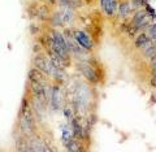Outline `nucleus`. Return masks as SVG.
Here are the masks:
<instances>
[{
    "label": "nucleus",
    "mask_w": 156,
    "mask_h": 152,
    "mask_svg": "<svg viewBox=\"0 0 156 152\" xmlns=\"http://www.w3.org/2000/svg\"><path fill=\"white\" fill-rule=\"evenodd\" d=\"M29 31H30V34L33 37H38V35H41L42 29H41V26H39L37 22H31L30 26H29Z\"/></svg>",
    "instance_id": "18"
},
{
    "label": "nucleus",
    "mask_w": 156,
    "mask_h": 152,
    "mask_svg": "<svg viewBox=\"0 0 156 152\" xmlns=\"http://www.w3.org/2000/svg\"><path fill=\"white\" fill-rule=\"evenodd\" d=\"M146 34H147V37L151 39V41H155L156 39V23L155 22L148 25V27L146 29Z\"/></svg>",
    "instance_id": "17"
},
{
    "label": "nucleus",
    "mask_w": 156,
    "mask_h": 152,
    "mask_svg": "<svg viewBox=\"0 0 156 152\" xmlns=\"http://www.w3.org/2000/svg\"><path fill=\"white\" fill-rule=\"evenodd\" d=\"M150 85L156 89V72H154V73H152V76L150 77Z\"/></svg>",
    "instance_id": "23"
},
{
    "label": "nucleus",
    "mask_w": 156,
    "mask_h": 152,
    "mask_svg": "<svg viewBox=\"0 0 156 152\" xmlns=\"http://www.w3.org/2000/svg\"><path fill=\"white\" fill-rule=\"evenodd\" d=\"M51 9L50 7L47 5V4H42V5H39V12H38V19L39 21H42V22H46L50 19L51 17Z\"/></svg>",
    "instance_id": "13"
},
{
    "label": "nucleus",
    "mask_w": 156,
    "mask_h": 152,
    "mask_svg": "<svg viewBox=\"0 0 156 152\" xmlns=\"http://www.w3.org/2000/svg\"><path fill=\"white\" fill-rule=\"evenodd\" d=\"M147 3H148V0H130V4H131V7H133L134 11L144 8V5Z\"/></svg>",
    "instance_id": "19"
},
{
    "label": "nucleus",
    "mask_w": 156,
    "mask_h": 152,
    "mask_svg": "<svg viewBox=\"0 0 156 152\" xmlns=\"http://www.w3.org/2000/svg\"><path fill=\"white\" fill-rule=\"evenodd\" d=\"M77 69L80 70L82 73V76H83L90 83H92V85H98V83L100 82V80L98 78L95 69L87 61H80L77 64Z\"/></svg>",
    "instance_id": "2"
},
{
    "label": "nucleus",
    "mask_w": 156,
    "mask_h": 152,
    "mask_svg": "<svg viewBox=\"0 0 156 152\" xmlns=\"http://www.w3.org/2000/svg\"><path fill=\"white\" fill-rule=\"evenodd\" d=\"M64 104V95L61 94L60 86L57 83L52 85V91H51V100H50V105L52 107L53 111H60Z\"/></svg>",
    "instance_id": "4"
},
{
    "label": "nucleus",
    "mask_w": 156,
    "mask_h": 152,
    "mask_svg": "<svg viewBox=\"0 0 156 152\" xmlns=\"http://www.w3.org/2000/svg\"><path fill=\"white\" fill-rule=\"evenodd\" d=\"M61 13V18L62 21H64V25H72L73 22H74V18H76V14H74V11H73L72 8L69 7H64L62 8V11H60Z\"/></svg>",
    "instance_id": "11"
},
{
    "label": "nucleus",
    "mask_w": 156,
    "mask_h": 152,
    "mask_svg": "<svg viewBox=\"0 0 156 152\" xmlns=\"http://www.w3.org/2000/svg\"><path fill=\"white\" fill-rule=\"evenodd\" d=\"M43 50H44V48H43V46H42L39 42H34V43H33L31 51H33L34 55H35V53H41V52H43Z\"/></svg>",
    "instance_id": "21"
},
{
    "label": "nucleus",
    "mask_w": 156,
    "mask_h": 152,
    "mask_svg": "<svg viewBox=\"0 0 156 152\" xmlns=\"http://www.w3.org/2000/svg\"><path fill=\"white\" fill-rule=\"evenodd\" d=\"M86 152H91V151H86Z\"/></svg>",
    "instance_id": "24"
},
{
    "label": "nucleus",
    "mask_w": 156,
    "mask_h": 152,
    "mask_svg": "<svg viewBox=\"0 0 156 152\" xmlns=\"http://www.w3.org/2000/svg\"><path fill=\"white\" fill-rule=\"evenodd\" d=\"M150 68H151V70H152V73L156 72V56L150 60Z\"/></svg>",
    "instance_id": "22"
},
{
    "label": "nucleus",
    "mask_w": 156,
    "mask_h": 152,
    "mask_svg": "<svg viewBox=\"0 0 156 152\" xmlns=\"http://www.w3.org/2000/svg\"><path fill=\"white\" fill-rule=\"evenodd\" d=\"M133 7H131V4L130 2H128V0H124V2H121L119 3V8H117V16H119L120 18H122V19H126L129 16H130V13H133Z\"/></svg>",
    "instance_id": "8"
},
{
    "label": "nucleus",
    "mask_w": 156,
    "mask_h": 152,
    "mask_svg": "<svg viewBox=\"0 0 156 152\" xmlns=\"http://www.w3.org/2000/svg\"><path fill=\"white\" fill-rule=\"evenodd\" d=\"M62 113H64V117L68 120V122H70L73 120V117H74V113H73L72 108L68 107V105H64L62 107Z\"/></svg>",
    "instance_id": "20"
},
{
    "label": "nucleus",
    "mask_w": 156,
    "mask_h": 152,
    "mask_svg": "<svg viewBox=\"0 0 156 152\" xmlns=\"http://www.w3.org/2000/svg\"><path fill=\"white\" fill-rule=\"evenodd\" d=\"M33 66L41 70L43 74L50 78V69H48V56L46 53H35L33 57Z\"/></svg>",
    "instance_id": "5"
},
{
    "label": "nucleus",
    "mask_w": 156,
    "mask_h": 152,
    "mask_svg": "<svg viewBox=\"0 0 156 152\" xmlns=\"http://www.w3.org/2000/svg\"><path fill=\"white\" fill-rule=\"evenodd\" d=\"M151 21H152L151 17L147 14V12L142 8V9H136V11L134 12L130 22H131V25H134L139 31H143V30H146V29L148 27Z\"/></svg>",
    "instance_id": "1"
},
{
    "label": "nucleus",
    "mask_w": 156,
    "mask_h": 152,
    "mask_svg": "<svg viewBox=\"0 0 156 152\" xmlns=\"http://www.w3.org/2000/svg\"><path fill=\"white\" fill-rule=\"evenodd\" d=\"M18 130L23 135H26L27 138H31V136L37 135V126L31 125L25 117L20 113H18Z\"/></svg>",
    "instance_id": "6"
},
{
    "label": "nucleus",
    "mask_w": 156,
    "mask_h": 152,
    "mask_svg": "<svg viewBox=\"0 0 156 152\" xmlns=\"http://www.w3.org/2000/svg\"><path fill=\"white\" fill-rule=\"evenodd\" d=\"M61 143L64 144V147L66 146V143L73 138V133H72V129L69 126H61Z\"/></svg>",
    "instance_id": "15"
},
{
    "label": "nucleus",
    "mask_w": 156,
    "mask_h": 152,
    "mask_svg": "<svg viewBox=\"0 0 156 152\" xmlns=\"http://www.w3.org/2000/svg\"><path fill=\"white\" fill-rule=\"evenodd\" d=\"M74 39L77 41L78 44H80L82 48H85L86 51H92V50H94L95 42L92 41V38L85 30L76 29V30H74Z\"/></svg>",
    "instance_id": "3"
},
{
    "label": "nucleus",
    "mask_w": 156,
    "mask_h": 152,
    "mask_svg": "<svg viewBox=\"0 0 156 152\" xmlns=\"http://www.w3.org/2000/svg\"><path fill=\"white\" fill-rule=\"evenodd\" d=\"M65 152H69V151H65Z\"/></svg>",
    "instance_id": "25"
},
{
    "label": "nucleus",
    "mask_w": 156,
    "mask_h": 152,
    "mask_svg": "<svg viewBox=\"0 0 156 152\" xmlns=\"http://www.w3.org/2000/svg\"><path fill=\"white\" fill-rule=\"evenodd\" d=\"M47 78L48 77L46 74H43L41 70L37 69V68H34V66L27 73V80H29V82H39V83H43L44 81H47Z\"/></svg>",
    "instance_id": "10"
},
{
    "label": "nucleus",
    "mask_w": 156,
    "mask_h": 152,
    "mask_svg": "<svg viewBox=\"0 0 156 152\" xmlns=\"http://www.w3.org/2000/svg\"><path fill=\"white\" fill-rule=\"evenodd\" d=\"M48 22L51 23V26L53 29H58V27H64V21H62L61 18V13L60 11H56V12H52L50 19H48Z\"/></svg>",
    "instance_id": "12"
},
{
    "label": "nucleus",
    "mask_w": 156,
    "mask_h": 152,
    "mask_svg": "<svg viewBox=\"0 0 156 152\" xmlns=\"http://www.w3.org/2000/svg\"><path fill=\"white\" fill-rule=\"evenodd\" d=\"M100 7H101V11L104 12L105 16L113 17L117 13L119 0H100Z\"/></svg>",
    "instance_id": "7"
},
{
    "label": "nucleus",
    "mask_w": 156,
    "mask_h": 152,
    "mask_svg": "<svg viewBox=\"0 0 156 152\" xmlns=\"http://www.w3.org/2000/svg\"><path fill=\"white\" fill-rule=\"evenodd\" d=\"M151 41V39L147 37L146 33H139L138 35L135 37V41H134V46L136 50H142V48L147 44V43Z\"/></svg>",
    "instance_id": "14"
},
{
    "label": "nucleus",
    "mask_w": 156,
    "mask_h": 152,
    "mask_svg": "<svg viewBox=\"0 0 156 152\" xmlns=\"http://www.w3.org/2000/svg\"><path fill=\"white\" fill-rule=\"evenodd\" d=\"M14 140H16V152H29V138L26 135L20 131Z\"/></svg>",
    "instance_id": "9"
},
{
    "label": "nucleus",
    "mask_w": 156,
    "mask_h": 152,
    "mask_svg": "<svg viewBox=\"0 0 156 152\" xmlns=\"http://www.w3.org/2000/svg\"><path fill=\"white\" fill-rule=\"evenodd\" d=\"M27 17L34 21V19H38V12H39V5L37 3H33L27 7Z\"/></svg>",
    "instance_id": "16"
}]
</instances>
